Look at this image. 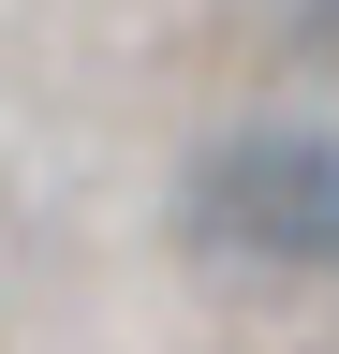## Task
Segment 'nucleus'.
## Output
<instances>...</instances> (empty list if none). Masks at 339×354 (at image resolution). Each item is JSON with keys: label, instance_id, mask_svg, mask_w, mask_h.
Instances as JSON below:
<instances>
[{"label": "nucleus", "instance_id": "obj_1", "mask_svg": "<svg viewBox=\"0 0 339 354\" xmlns=\"http://www.w3.org/2000/svg\"><path fill=\"white\" fill-rule=\"evenodd\" d=\"M192 221L236 266H310V281H339V133H310V118L222 133L206 177H192Z\"/></svg>", "mask_w": 339, "mask_h": 354}]
</instances>
